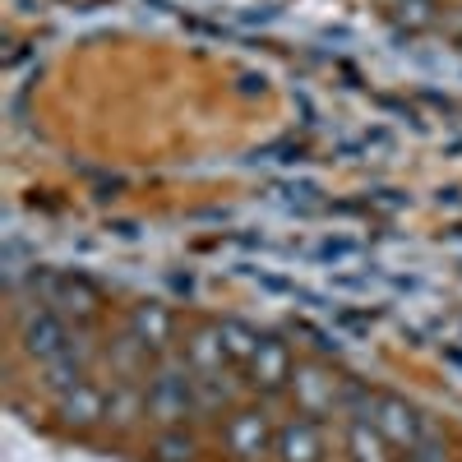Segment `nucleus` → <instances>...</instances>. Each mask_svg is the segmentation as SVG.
Segmentation results:
<instances>
[{"label":"nucleus","mask_w":462,"mask_h":462,"mask_svg":"<svg viewBox=\"0 0 462 462\" xmlns=\"http://www.w3.org/2000/svg\"><path fill=\"white\" fill-rule=\"evenodd\" d=\"M393 19L402 23V28H430L435 23V0H398V10H393Z\"/></svg>","instance_id":"17"},{"label":"nucleus","mask_w":462,"mask_h":462,"mask_svg":"<svg viewBox=\"0 0 462 462\" xmlns=\"http://www.w3.org/2000/svg\"><path fill=\"white\" fill-rule=\"evenodd\" d=\"M337 389H342V379L324 374L319 365H296V374H291V393H296V407L305 416L337 411Z\"/></svg>","instance_id":"7"},{"label":"nucleus","mask_w":462,"mask_h":462,"mask_svg":"<svg viewBox=\"0 0 462 462\" xmlns=\"http://www.w3.org/2000/svg\"><path fill=\"white\" fill-rule=\"evenodd\" d=\"M222 444L236 462H259L263 453H273L278 444V430L268 426L263 411H231L226 430H222Z\"/></svg>","instance_id":"3"},{"label":"nucleus","mask_w":462,"mask_h":462,"mask_svg":"<svg viewBox=\"0 0 462 462\" xmlns=\"http://www.w3.org/2000/svg\"><path fill=\"white\" fill-rule=\"evenodd\" d=\"M352 254H356L352 241H328V245L319 250V259H328V263H342V259H352Z\"/></svg>","instance_id":"20"},{"label":"nucleus","mask_w":462,"mask_h":462,"mask_svg":"<svg viewBox=\"0 0 462 462\" xmlns=\"http://www.w3.org/2000/svg\"><path fill=\"white\" fill-rule=\"evenodd\" d=\"M185 361H189V370H195V374H222V365H226L231 356H226V346H222L217 324L189 333V342H185Z\"/></svg>","instance_id":"10"},{"label":"nucleus","mask_w":462,"mask_h":462,"mask_svg":"<svg viewBox=\"0 0 462 462\" xmlns=\"http://www.w3.org/2000/svg\"><path fill=\"white\" fill-rule=\"evenodd\" d=\"M19 342L32 361H56V356H69L74 352V337L65 328V319L51 310V305H37V310H23L19 315Z\"/></svg>","instance_id":"2"},{"label":"nucleus","mask_w":462,"mask_h":462,"mask_svg":"<svg viewBox=\"0 0 462 462\" xmlns=\"http://www.w3.org/2000/svg\"><path fill=\"white\" fill-rule=\"evenodd\" d=\"M346 457L352 462H393V444L374 430V420H352L346 426Z\"/></svg>","instance_id":"11"},{"label":"nucleus","mask_w":462,"mask_h":462,"mask_svg":"<svg viewBox=\"0 0 462 462\" xmlns=\"http://www.w3.org/2000/svg\"><path fill=\"white\" fill-rule=\"evenodd\" d=\"M152 462H195V439L185 430H162L152 439Z\"/></svg>","instance_id":"15"},{"label":"nucleus","mask_w":462,"mask_h":462,"mask_svg":"<svg viewBox=\"0 0 462 462\" xmlns=\"http://www.w3.org/2000/svg\"><path fill=\"white\" fill-rule=\"evenodd\" d=\"M130 337L139 346H148L152 356H162L171 337H176V315H171V305L162 300H139L134 310H130Z\"/></svg>","instance_id":"6"},{"label":"nucleus","mask_w":462,"mask_h":462,"mask_svg":"<svg viewBox=\"0 0 462 462\" xmlns=\"http://www.w3.org/2000/svg\"><path fill=\"white\" fill-rule=\"evenodd\" d=\"M217 333H222V346H226V356H231V361H250V356H254V346H259V337H263V333H254L245 319H222Z\"/></svg>","instance_id":"14"},{"label":"nucleus","mask_w":462,"mask_h":462,"mask_svg":"<svg viewBox=\"0 0 462 462\" xmlns=\"http://www.w3.org/2000/svg\"><path fill=\"white\" fill-rule=\"evenodd\" d=\"M195 398L199 411H222L231 407V383H222V374H195Z\"/></svg>","instance_id":"16"},{"label":"nucleus","mask_w":462,"mask_h":462,"mask_svg":"<svg viewBox=\"0 0 462 462\" xmlns=\"http://www.w3.org/2000/svg\"><path fill=\"white\" fill-rule=\"evenodd\" d=\"M278 462H324V430L315 426V416H296L287 426H278V444H273Z\"/></svg>","instance_id":"8"},{"label":"nucleus","mask_w":462,"mask_h":462,"mask_svg":"<svg viewBox=\"0 0 462 462\" xmlns=\"http://www.w3.org/2000/svg\"><path fill=\"white\" fill-rule=\"evenodd\" d=\"M37 370H42V389H47L51 398L69 393L74 383H84V365L74 361V352H69V356H56V361H37Z\"/></svg>","instance_id":"12"},{"label":"nucleus","mask_w":462,"mask_h":462,"mask_svg":"<svg viewBox=\"0 0 462 462\" xmlns=\"http://www.w3.org/2000/svg\"><path fill=\"white\" fill-rule=\"evenodd\" d=\"M370 420H374V430L389 439L393 448H411L420 435H426V420H420V411H416L411 402L393 398V393H379V398H374Z\"/></svg>","instance_id":"5"},{"label":"nucleus","mask_w":462,"mask_h":462,"mask_svg":"<svg viewBox=\"0 0 462 462\" xmlns=\"http://www.w3.org/2000/svg\"><path fill=\"white\" fill-rule=\"evenodd\" d=\"M143 411L148 420H158L162 430H180L185 416L199 411V398H195V370L189 361H158L148 374V389H143Z\"/></svg>","instance_id":"1"},{"label":"nucleus","mask_w":462,"mask_h":462,"mask_svg":"<svg viewBox=\"0 0 462 462\" xmlns=\"http://www.w3.org/2000/svg\"><path fill=\"white\" fill-rule=\"evenodd\" d=\"M407 462H448V448H444V439L439 435H420L411 448H407Z\"/></svg>","instance_id":"18"},{"label":"nucleus","mask_w":462,"mask_h":462,"mask_svg":"<svg viewBox=\"0 0 462 462\" xmlns=\"http://www.w3.org/2000/svg\"><path fill=\"white\" fill-rule=\"evenodd\" d=\"M245 365H250V383H254V389H263V393L291 389L296 365H291V346H287L282 337L263 333V337H259V346H254V356H250Z\"/></svg>","instance_id":"4"},{"label":"nucleus","mask_w":462,"mask_h":462,"mask_svg":"<svg viewBox=\"0 0 462 462\" xmlns=\"http://www.w3.org/2000/svg\"><path fill=\"white\" fill-rule=\"evenodd\" d=\"M56 416H60V426H69V430H93V426L106 420V393L84 379V383H74L69 393L56 398Z\"/></svg>","instance_id":"9"},{"label":"nucleus","mask_w":462,"mask_h":462,"mask_svg":"<svg viewBox=\"0 0 462 462\" xmlns=\"http://www.w3.org/2000/svg\"><path fill=\"white\" fill-rule=\"evenodd\" d=\"M296 333H300V337H310V346H315V352H324V356H337V352H342V337H337V333H324V328L305 324V319L296 324Z\"/></svg>","instance_id":"19"},{"label":"nucleus","mask_w":462,"mask_h":462,"mask_svg":"<svg viewBox=\"0 0 462 462\" xmlns=\"http://www.w3.org/2000/svg\"><path fill=\"white\" fill-rule=\"evenodd\" d=\"M139 416H148L143 411V393L130 389V379L116 383V389L106 393V420H116V426H134Z\"/></svg>","instance_id":"13"}]
</instances>
